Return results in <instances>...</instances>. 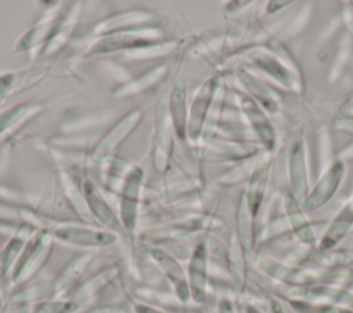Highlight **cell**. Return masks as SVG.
I'll return each instance as SVG.
<instances>
[{"instance_id":"1","label":"cell","mask_w":353,"mask_h":313,"mask_svg":"<svg viewBox=\"0 0 353 313\" xmlns=\"http://www.w3.org/2000/svg\"><path fill=\"white\" fill-rule=\"evenodd\" d=\"M54 236L62 241L84 247H103L110 245L117 240L116 233L109 230H99L87 226L68 225L59 226L52 230Z\"/></svg>"},{"instance_id":"2","label":"cell","mask_w":353,"mask_h":313,"mask_svg":"<svg viewBox=\"0 0 353 313\" xmlns=\"http://www.w3.org/2000/svg\"><path fill=\"white\" fill-rule=\"evenodd\" d=\"M208 248L204 241L199 243L189 261L188 266V283H189V291H190V298L196 303H203L205 301L207 295V263H208Z\"/></svg>"},{"instance_id":"3","label":"cell","mask_w":353,"mask_h":313,"mask_svg":"<svg viewBox=\"0 0 353 313\" xmlns=\"http://www.w3.org/2000/svg\"><path fill=\"white\" fill-rule=\"evenodd\" d=\"M51 250V244L46 236H40L32 240L26 247H23L21 255L18 256L14 272H12V281H18L21 279L28 277L32 274L39 266L46 261Z\"/></svg>"},{"instance_id":"4","label":"cell","mask_w":353,"mask_h":313,"mask_svg":"<svg viewBox=\"0 0 353 313\" xmlns=\"http://www.w3.org/2000/svg\"><path fill=\"white\" fill-rule=\"evenodd\" d=\"M152 258L157 262L165 277L170 280L175 295L181 302H186L190 298L189 291V283L188 276L182 267V265L168 252L160 248H152L150 250Z\"/></svg>"},{"instance_id":"5","label":"cell","mask_w":353,"mask_h":313,"mask_svg":"<svg viewBox=\"0 0 353 313\" xmlns=\"http://www.w3.org/2000/svg\"><path fill=\"white\" fill-rule=\"evenodd\" d=\"M342 176H343V164L338 161L325 172V175L321 178L317 186L307 196V199L303 203L305 210L314 211L323 207L334 196Z\"/></svg>"},{"instance_id":"6","label":"cell","mask_w":353,"mask_h":313,"mask_svg":"<svg viewBox=\"0 0 353 313\" xmlns=\"http://www.w3.org/2000/svg\"><path fill=\"white\" fill-rule=\"evenodd\" d=\"M142 174L141 170H134L125 185V190L121 200V212L120 222L123 228L128 232H132L137 223V210H138V193H139V182Z\"/></svg>"},{"instance_id":"7","label":"cell","mask_w":353,"mask_h":313,"mask_svg":"<svg viewBox=\"0 0 353 313\" xmlns=\"http://www.w3.org/2000/svg\"><path fill=\"white\" fill-rule=\"evenodd\" d=\"M353 226V200L345 205V208L334 218L330 223L327 230L324 232L323 237L319 241L320 251H330L332 250Z\"/></svg>"},{"instance_id":"8","label":"cell","mask_w":353,"mask_h":313,"mask_svg":"<svg viewBox=\"0 0 353 313\" xmlns=\"http://www.w3.org/2000/svg\"><path fill=\"white\" fill-rule=\"evenodd\" d=\"M84 193H85V199L88 201V205H90L92 214L103 226H106L113 233L123 229L121 222L117 219L113 210L108 205V203L105 201V199L102 197V194L97 190V188L94 185L87 182L85 188H84Z\"/></svg>"},{"instance_id":"9","label":"cell","mask_w":353,"mask_h":313,"mask_svg":"<svg viewBox=\"0 0 353 313\" xmlns=\"http://www.w3.org/2000/svg\"><path fill=\"white\" fill-rule=\"evenodd\" d=\"M244 247L239 237L234 234L230 240V247L228 250V266H229V273L232 279V284L234 290L241 291L245 284V276H247V269H245V258H244Z\"/></svg>"},{"instance_id":"10","label":"cell","mask_w":353,"mask_h":313,"mask_svg":"<svg viewBox=\"0 0 353 313\" xmlns=\"http://www.w3.org/2000/svg\"><path fill=\"white\" fill-rule=\"evenodd\" d=\"M216 88V80L211 79L204 84L201 91L197 94V98L192 106V113H190V123H189V132L192 138H196L201 130V124L205 116V112L208 109V105L211 102L212 94Z\"/></svg>"},{"instance_id":"11","label":"cell","mask_w":353,"mask_h":313,"mask_svg":"<svg viewBox=\"0 0 353 313\" xmlns=\"http://www.w3.org/2000/svg\"><path fill=\"white\" fill-rule=\"evenodd\" d=\"M243 106H244V109H245V113L250 116V119H251V121H252L255 130L258 131L259 137L262 138V141L266 142L268 146H272V143L274 142V134H273V130H272V127L269 125L268 120L265 119L262 110L256 106V103H255L254 101H251V99H248V98L244 99Z\"/></svg>"},{"instance_id":"12","label":"cell","mask_w":353,"mask_h":313,"mask_svg":"<svg viewBox=\"0 0 353 313\" xmlns=\"http://www.w3.org/2000/svg\"><path fill=\"white\" fill-rule=\"evenodd\" d=\"M305 163H303V149L302 143H296L292 154H291V179H292V189L295 196L301 197L305 193L306 182H305Z\"/></svg>"},{"instance_id":"13","label":"cell","mask_w":353,"mask_h":313,"mask_svg":"<svg viewBox=\"0 0 353 313\" xmlns=\"http://www.w3.org/2000/svg\"><path fill=\"white\" fill-rule=\"evenodd\" d=\"M266 175H268V167L265 168L261 167L259 171H256L252 176V181H251V185H250V190H248V194H247V205H248V210L251 211V214L254 215V218L258 214V210H259V205H261V200H262V194H263V189H265V182H266Z\"/></svg>"},{"instance_id":"14","label":"cell","mask_w":353,"mask_h":313,"mask_svg":"<svg viewBox=\"0 0 353 313\" xmlns=\"http://www.w3.org/2000/svg\"><path fill=\"white\" fill-rule=\"evenodd\" d=\"M171 113L179 138L185 137V87L176 85L171 95Z\"/></svg>"},{"instance_id":"15","label":"cell","mask_w":353,"mask_h":313,"mask_svg":"<svg viewBox=\"0 0 353 313\" xmlns=\"http://www.w3.org/2000/svg\"><path fill=\"white\" fill-rule=\"evenodd\" d=\"M79 309L74 301H39L25 309L23 313H73Z\"/></svg>"},{"instance_id":"16","label":"cell","mask_w":353,"mask_h":313,"mask_svg":"<svg viewBox=\"0 0 353 313\" xmlns=\"http://www.w3.org/2000/svg\"><path fill=\"white\" fill-rule=\"evenodd\" d=\"M88 259H90V255H83V256L74 259V261L63 270V273L59 276V279L54 283L55 290L62 291V290L68 288V287L80 276V273L84 270V267H85L87 263H88Z\"/></svg>"},{"instance_id":"17","label":"cell","mask_w":353,"mask_h":313,"mask_svg":"<svg viewBox=\"0 0 353 313\" xmlns=\"http://www.w3.org/2000/svg\"><path fill=\"white\" fill-rule=\"evenodd\" d=\"M23 247H25L23 240L19 239V237L12 239L7 244V247L3 252V256H1V270H3V273L7 272L15 263V261L18 259V255H21Z\"/></svg>"},{"instance_id":"18","label":"cell","mask_w":353,"mask_h":313,"mask_svg":"<svg viewBox=\"0 0 353 313\" xmlns=\"http://www.w3.org/2000/svg\"><path fill=\"white\" fill-rule=\"evenodd\" d=\"M134 313H167L161 309H157L154 306L146 305V303H135L134 305Z\"/></svg>"},{"instance_id":"19","label":"cell","mask_w":353,"mask_h":313,"mask_svg":"<svg viewBox=\"0 0 353 313\" xmlns=\"http://www.w3.org/2000/svg\"><path fill=\"white\" fill-rule=\"evenodd\" d=\"M216 313H236L232 301H230V299H226V298L221 299V301L218 302Z\"/></svg>"},{"instance_id":"20","label":"cell","mask_w":353,"mask_h":313,"mask_svg":"<svg viewBox=\"0 0 353 313\" xmlns=\"http://www.w3.org/2000/svg\"><path fill=\"white\" fill-rule=\"evenodd\" d=\"M270 313H285L283 305L277 299L270 301Z\"/></svg>"},{"instance_id":"21","label":"cell","mask_w":353,"mask_h":313,"mask_svg":"<svg viewBox=\"0 0 353 313\" xmlns=\"http://www.w3.org/2000/svg\"><path fill=\"white\" fill-rule=\"evenodd\" d=\"M244 313H262V312H259V309L254 305H245Z\"/></svg>"},{"instance_id":"22","label":"cell","mask_w":353,"mask_h":313,"mask_svg":"<svg viewBox=\"0 0 353 313\" xmlns=\"http://www.w3.org/2000/svg\"><path fill=\"white\" fill-rule=\"evenodd\" d=\"M3 309H4V305H3V299H1V295H0V313H3Z\"/></svg>"}]
</instances>
